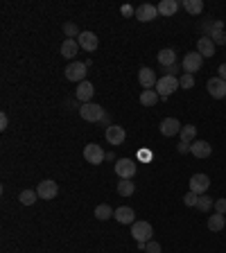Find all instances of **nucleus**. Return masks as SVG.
Segmentation results:
<instances>
[{"label": "nucleus", "mask_w": 226, "mask_h": 253, "mask_svg": "<svg viewBox=\"0 0 226 253\" xmlns=\"http://www.w3.org/2000/svg\"><path fill=\"white\" fill-rule=\"evenodd\" d=\"M158 64H161L163 68L179 64V61H176V52L172 50V48H165V50H161V52H158Z\"/></svg>", "instance_id": "21"}, {"label": "nucleus", "mask_w": 226, "mask_h": 253, "mask_svg": "<svg viewBox=\"0 0 226 253\" xmlns=\"http://www.w3.org/2000/svg\"><path fill=\"white\" fill-rule=\"evenodd\" d=\"M113 213H116V210H113L109 203H100V206L95 208V217H97V219H102V221L111 219V217H113Z\"/></svg>", "instance_id": "26"}, {"label": "nucleus", "mask_w": 226, "mask_h": 253, "mask_svg": "<svg viewBox=\"0 0 226 253\" xmlns=\"http://www.w3.org/2000/svg\"><path fill=\"white\" fill-rule=\"evenodd\" d=\"M116 174L120 176V179H134L136 163L131 161V158H120V161L116 163Z\"/></svg>", "instance_id": "11"}, {"label": "nucleus", "mask_w": 226, "mask_h": 253, "mask_svg": "<svg viewBox=\"0 0 226 253\" xmlns=\"http://www.w3.org/2000/svg\"><path fill=\"white\" fill-rule=\"evenodd\" d=\"M86 68H88V66L82 64V61H72V64H68V68H66V79L82 84V82H86Z\"/></svg>", "instance_id": "4"}, {"label": "nucleus", "mask_w": 226, "mask_h": 253, "mask_svg": "<svg viewBox=\"0 0 226 253\" xmlns=\"http://www.w3.org/2000/svg\"><path fill=\"white\" fill-rule=\"evenodd\" d=\"M77 50H79V43L75 39H66L61 43V57H66V59H75Z\"/></svg>", "instance_id": "22"}, {"label": "nucleus", "mask_w": 226, "mask_h": 253, "mask_svg": "<svg viewBox=\"0 0 226 253\" xmlns=\"http://www.w3.org/2000/svg\"><path fill=\"white\" fill-rule=\"evenodd\" d=\"M84 158H86V163H90V165H100V163H104L106 154H104V150L100 147V145L88 143L84 147Z\"/></svg>", "instance_id": "5"}, {"label": "nucleus", "mask_w": 226, "mask_h": 253, "mask_svg": "<svg viewBox=\"0 0 226 253\" xmlns=\"http://www.w3.org/2000/svg\"><path fill=\"white\" fill-rule=\"evenodd\" d=\"M201 64H204V57H201L199 52H188L186 57H183V70L188 72V75H194V72L201 68Z\"/></svg>", "instance_id": "7"}, {"label": "nucleus", "mask_w": 226, "mask_h": 253, "mask_svg": "<svg viewBox=\"0 0 226 253\" xmlns=\"http://www.w3.org/2000/svg\"><path fill=\"white\" fill-rule=\"evenodd\" d=\"M181 122L176 120V118H165L161 122V134L163 136H168V138H172V136H176V134H181Z\"/></svg>", "instance_id": "14"}, {"label": "nucleus", "mask_w": 226, "mask_h": 253, "mask_svg": "<svg viewBox=\"0 0 226 253\" xmlns=\"http://www.w3.org/2000/svg\"><path fill=\"white\" fill-rule=\"evenodd\" d=\"M197 202H199V195H194V192H188V195L183 197V203H186V206H197Z\"/></svg>", "instance_id": "35"}, {"label": "nucleus", "mask_w": 226, "mask_h": 253, "mask_svg": "<svg viewBox=\"0 0 226 253\" xmlns=\"http://www.w3.org/2000/svg\"><path fill=\"white\" fill-rule=\"evenodd\" d=\"M158 102V93L156 91H142L140 93V104L142 106H154Z\"/></svg>", "instance_id": "29"}, {"label": "nucleus", "mask_w": 226, "mask_h": 253, "mask_svg": "<svg viewBox=\"0 0 226 253\" xmlns=\"http://www.w3.org/2000/svg\"><path fill=\"white\" fill-rule=\"evenodd\" d=\"M9 127V120H7L5 113H0V129H7Z\"/></svg>", "instance_id": "39"}, {"label": "nucleus", "mask_w": 226, "mask_h": 253, "mask_svg": "<svg viewBox=\"0 0 226 253\" xmlns=\"http://www.w3.org/2000/svg\"><path fill=\"white\" fill-rule=\"evenodd\" d=\"M208 39L213 41L215 46H224L226 43V32L224 30H213V32L208 34Z\"/></svg>", "instance_id": "30"}, {"label": "nucleus", "mask_w": 226, "mask_h": 253, "mask_svg": "<svg viewBox=\"0 0 226 253\" xmlns=\"http://www.w3.org/2000/svg\"><path fill=\"white\" fill-rule=\"evenodd\" d=\"M106 143L113 145V147H118V145L124 143V138H127V131L120 127V124H111V127H106Z\"/></svg>", "instance_id": "8"}, {"label": "nucleus", "mask_w": 226, "mask_h": 253, "mask_svg": "<svg viewBox=\"0 0 226 253\" xmlns=\"http://www.w3.org/2000/svg\"><path fill=\"white\" fill-rule=\"evenodd\" d=\"M156 9H158L161 16H174V14L179 12V2H176V0H161Z\"/></svg>", "instance_id": "20"}, {"label": "nucleus", "mask_w": 226, "mask_h": 253, "mask_svg": "<svg viewBox=\"0 0 226 253\" xmlns=\"http://www.w3.org/2000/svg\"><path fill=\"white\" fill-rule=\"evenodd\" d=\"M134 190H136V186L131 179H120V181H118V195L120 197H131Z\"/></svg>", "instance_id": "24"}, {"label": "nucleus", "mask_w": 226, "mask_h": 253, "mask_svg": "<svg viewBox=\"0 0 226 253\" xmlns=\"http://www.w3.org/2000/svg\"><path fill=\"white\" fill-rule=\"evenodd\" d=\"M181 68H183V66L174 64V66H168V68H163V70H165V75H170V77H176V72H179Z\"/></svg>", "instance_id": "37"}, {"label": "nucleus", "mask_w": 226, "mask_h": 253, "mask_svg": "<svg viewBox=\"0 0 226 253\" xmlns=\"http://www.w3.org/2000/svg\"><path fill=\"white\" fill-rule=\"evenodd\" d=\"M113 217H116V221H120V224H134L136 221V213H134V208H129V206H120L113 213Z\"/></svg>", "instance_id": "17"}, {"label": "nucleus", "mask_w": 226, "mask_h": 253, "mask_svg": "<svg viewBox=\"0 0 226 253\" xmlns=\"http://www.w3.org/2000/svg\"><path fill=\"white\" fill-rule=\"evenodd\" d=\"M131 235H134V240L138 244H147L152 240V235H154V228L149 221H134L131 224Z\"/></svg>", "instance_id": "2"}, {"label": "nucleus", "mask_w": 226, "mask_h": 253, "mask_svg": "<svg viewBox=\"0 0 226 253\" xmlns=\"http://www.w3.org/2000/svg\"><path fill=\"white\" fill-rule=\"evenodd\" d=\"M210 188V179H208V174H192V179H190V192H194V195H204L206 190Z\"/></svg>", "instance_id": "9"}, {"label": "nucleus", "mask_w": 226, "mask_h": 253, "mask_svg": "<svg viewBox=\"0 0 226 253\" xmlns=\"http://www.w3.org/2000/svg\"><path fill=\"white\" fill-rule=\"evenodd\" d=\"M206 88H208V93H210V98H215V100L226 98V82L224 79L210 77L208 79V84H206Z\"/></svg>", "instance_id": "10"}, {"label": "nucleus", "mask_w": 226, "mask_h": 253, "mask_svg": "<svg viewBox=\"0 0 226 253\" xmlns=\"http://www.w3.org/2000/svg\"><path fill=\"white\" fill-rule=\"evenodd\" d=\"M145 253H161V244L156 240H149L147 244H145Z\"/></svg>", "instance_id": "34"}, {"label": "nucleus", "mask_w": 226, "mask_h": 253, "mask_svg": "<svg viewBox=\"0 0 226 253\" xmlns=\"http://www.w3.org/2000/svg\"><path fill=\"white\" fill-rule=\"evenodd\" d=\"M138 82H140V86L145 88V91H152V88H156V72L152 70V68H140V72H138Z\"/></svg>", "instance_id": "12"}, {"label": "nucleus", "mask_w": 226, "mask_h": 253, "mask_svg": "<svg viewBox=\"0 0 226 253\" xmlns=\"http://www.w3.org/2000/svg\"><path fill=\"white\" fill-rule=\"evenodd\" d=\"M190 154H192L194 158H208V156L213 154V147H210V143H206V140H194V143L190 145Z\"/></svg>", "instance_id": "15"}, {"label": "nucleus", "mask_w": 226, "mask_h": 253, "mask_svg": "<svg viewBox=\"0 0 226 253\" xmlns=\"http://www.w3.org/2000/svg\"><path fill=\"white\" fill-rule=\"evenodd\" d=\"M120 12H122V16H136V9L134 7H129V5H124Z\"/></svg>", "instance_id": "38"}, {"label": "nucleus", "mask_w": 226, "mask_h": 253, "mask_svg": "<svg viewBox=\"0 0 226 253\" xmlns=\"http://www.w3.org/2000/svg\"><path fill=\"white\" fill-rule=\"evenodd\" d=\"M217 72H220L217 77H220V79H224V82H226V64H222L220 68H217Z\"/></svg>", "instance_id": "40"}, {"label": "nucleus", "mask_w": 226, "mask_h": 253, "mask_svg": "<svg viewBox=\"0 0 226 253\" xmlns=\"http://www.w3.org/2000/svg\"><path fill=\"white\" fill-rule=\"evenodd\" d=\"M197 52H199L201 57H215V43L208 36H201L197 41Z\"/></svg>", "instance_id": "19"}, {"label": "nucleus", "mask_w": 226, "mask_h": 253, "mask_svg": "<svg viewBox=\"0 0 226 253\" xmlns=\"http://www.w3.org/2000/svg\"><path fill=\"white\" fill-rule=\"evenodd\" d=\"M215 206V202L210 199V197H204V195H199V202H197V208H199L201 213H208L210 208Z\"/></svg>", "instance_id": "31"}, {"label": "nucleus", "mask_w": 226, "mask_h": 253, "mask_svg": "<svg viewBox=\"0 0 226 253\" xmlns=\"http://www.w3.org/2000/svg\"><path fill=\"white\" fill-rule=\"evenodd\" d=\"M93 93H95V88H93V84L86 79V82H82V84L77 86V93H75V95H77V100L82 104H88L90 98H93Z\"/></svg>", "instance_id": "18"}, {"label": "nucleus", "mask_w": 226, "mask_h": 253, "mask_svg": "<svg viewBox=\"0 0 226 253\" xmlns=\"http://www.w3.org/2000/svg\"><path fill=\"white\" fill-rule=\"evenodd\" d=\"M176 88H181V86H179V79H176V77H170V75H163V77L156 82V93H158V98H161V100L170 98V95H172Z\"/></svg>", "instance_id": "3"}, {"label": "nucleus", "mask_w": 226, "mask_h": 253, "mask_svg": "<svg viewBox=\"0 0 226 253\" xmlns=\"http://www.w3.org/2000/svg\"><path fill=\"white\" fill-rule=\"evenodd\" d=\"M226 226V219H224V215L220 213H213L210 217H208V228L213 231V233H217V231H222V228Z\"/></svg>", "instance_id": "23"}, {"label": "nucleus", "mask_w": 226, "mask_h": 253, "mask_svg": "<svg viewBox=\"0 0 226 253\" xmlns=\"http://www.w3.org/2000/svg\"><path fill=\"white\" fill-rule=\"evenodd\" d=\"M183 7H186V12L192 14V16H199V14L204 12V2H201V0H186Z\"/></svg>", "instance_id": "28"}, {"label": "nucleus", "mask_w": 226, "mask_h": 253, "mask_svg": "<svg viewBox=\"0 0 226 253\" xmlns=\"http://www.w3.org/2000/svg\"><path fill=\"white\" fill-rule=\"evenodd\" d=\"M36 199H39V192H36V190H23L18 195V202L23 203V206H32Z\"/></svg>", "instance_id": "27"}, {"label": "nucleus", "mask_w": 226, "mask_h": 253, "mask_svg": "<svg viewBox=\"0 0 226 253\" xmlns=\"http://www.w3.org/2000/svg\"><path fill=\"white\" fill-rule=\"evenodd\" d=\"M179 86H181V88H192V86H194V75L183 72V75L179 77Z\"/></svg>", "instance_id": "32"}, {"label": "nucleus", "mask_w": 226, "mask_h": 253, "mask_svg": "<svg viewBox=\"0 0 226 253\" xmlns=\"http://www.w3.org/2000/svg\"><path fill=\"white\" fill-rule=\"evenodd\" d=\"M181 143H188V145H192V140H194V136H197V127L194 124H186L183 129H181Z\"/></svg>", "instance_id": "25"}, {"label": "nucleus", "mask_w": 226, "mask_h": 253, "mask_svg": "<svg viewBox=\"0 0 226 253\" xmlns=\"http://www.w3.org/2000/svg\"><path fill=\"white\" fill-rule=\"evenodd\" d=\"M215 213H220V215H224L226 213V199H215Z\"/></svg>", "instance_id": "36"}, {"label": "nucleus", "mask_w": 226, "mask_h": 253, "mask_svg": "<svg viewBox=\"0 0 226 253\" xmlns=\"http://www.w3.org/2000/svg\"><path fill=\"white\" fill-rule=\"evenodd\" d=\"M158 16V9L154 5H140L136 9V18L140 20V23H149V20H154Z\"/></svg>", "instance_id": "16"}, {"label": "nucleus", "mask_w": 226, "mask_h": 253, "mask_svg": "<svg viewBox=\"0 0 226 253\" xmlns=\"http://www.w3.org/2000/svg\"><path fill=\"white\" fill-rule=\"evenodd\" d=\"M176 150H179V154H186V152H190V145H188V143H181Z\"/></svg>", "instance_id": "41"}, {"label": "nucleus", "mask_w": 226, "mask_h": 253, "mask_svg": "<svg viewBox=\"0 0 226 253\" xmlns=\"http://www.w3.org/2000/svg\"><path fill=\"white\" fill-rule=\"evenodd\" d=\"M79 116H82V120H86V122H102L106 113H104V109L100 104L88 102V104H82V106H79Z\"/></svg>", "instance_id": "1"}, {"label": "nucleus", "mask_w": 226, "mask_h": 253, "mask_svg": "<svg viewBox=\"0 0 226 253\" xmlns=\"http://www.w3.org/2000/svg\"><path fill=\"white\" fill-rule=\"evenodd\" d=\"M36 192H39V199L50 202V199H54V197L59 195V186H57V181H52V179H45V181L39 183Z\"/></svg>", "instance_id": "6"}, {"label": "nucleus", "mask_w": 226, "mask_h": 253, "mask_svg": "<svg viewBox=\"0 0 226 253\" xmlns=\"http://www.w3.org/2000/svg\"><path fill=\"white\" fill-rule=\"evenodd\" d=\"M64 34L66 36H68V39H72V36H79V30H77V25H75V23H66L64 25Z\"/></svg>", "instance_id": "33"}, {"label": "nucleus", "mask_w": 226, "mask_h": 253, "mask_svg": "<svg viewBox=\"0 0 226 253\" xmlns=\"http://www.w3.org/2000/svg\"><path fill=\"white\" fill-rule=\"evenodd\" d=\"M77 43H79V48L86 52H95L97 46H100V41H97V36L93 32H82L77 36Z\"/></svg>", "instance_id": "13"}]
</instances>
